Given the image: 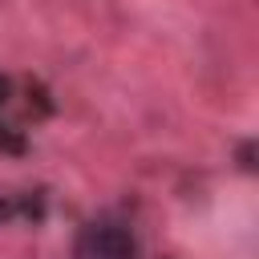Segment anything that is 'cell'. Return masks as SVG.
I'll return each instance as SVG.
<instances>
[{
  "label": "cell",
  "mask_w": 259,
  "mask_h": 259,
  "mask_svg": "<svg viewBox=\"0 0 259 259\" xmlns=\"http://www.w3.org/2000/svg\"><path fill=\"white\" fill-rule=\"evenodd\" d=\"M73 259H138V239L125 219L101 214L85 223V231L73 243Z\"/></svg>",
  "instance_id": "1"
},
{
  "label": "cell",
  "mask_w": 259,
  "mask_h": 259,
  "mask_svg": "<svg viewBox=\"0 0 259 259\" xmlns=\"http://www.w3.org/2000/svg\"><path fill=\"white\" fill-rule=\"evenodd\" d=\"M12 214H16V202L0 194V223H4V219H12Z\"/></svg>",
  "instance_id": "2"
}]
</instances>
